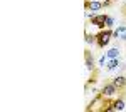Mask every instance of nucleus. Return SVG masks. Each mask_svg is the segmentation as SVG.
Returning <instances> with one entry per match:
<instances>
[{"label": "nucleus", "instance_id": "f257e3e1", "mask_svg": "<svg viewBox=\"0 0 126 112\" xmlns=\"http://www.w3.org/2000/svg\"><path fill=\"white\" fill-rule=\"evenodd\" d=\"M111 37H113V30L111 28H103L96 34V45L99 49H104V47L111 42Z\"/></svg>", "mask_w": 126, "mask_h": 112}, {"label": "nucleus", "instance_id": "f03ea898", "mask_svg": "<svg viewBox=\"0 0 126 112\" xmlns=\"http://www.w3.org/2000/svg\"><path fill=\"white\" fill-rule=\"evenodd\" d=\"M86 17L91 19V25L97 27L99 30L106 28V19H108L106 13H89V12H86Z\"/></svg>", "mask_w": 126, "mask_h": 112}, {"label": "nucleus", "instance_id": "7ed1b4c3", "mask_svg": "<svg viewBox=\"0 0 126 112\" xmlns=\"http://www.w3.org/2000/svg\"><path fill=\"white\" fill-rule=\"evenodd\" d=\"M118 92V87L113 82H109V84H104L103 85V89H101V94L104 95V97H113L114 94Z\"/></svg>", "mask_w": 126, "mask_h": 112}, {"label": "nucleus", "instance_id": "20e7f679", "mask_svg": "<svg viewBox=\"0 0 126 112\" xmlns=\"http://www.w3.org/2000/svg\"><path fill=\"white\" fill-rule=\"evenodd\" d=\"M84 7H86V10L89 12H96V10H101L104 9L103 7V2H97V0H84Z\"/></svg>", "mask_w": 126, "mask_h": 112}, {"label": "nucleus", "instance_id": "39448f33", "mask_svg": "<svg viewBox=\"0 0 126 112\" xmlns=\"http://www.w3.org/2000/svg\"><path fill=\"white\" fill-rule=\"evenodd\" d=\"M84 60H86V69L89 72H94L96 70V62H94V57H93V54L89 50L84 52Z\"/></svg>", "mask_w": 126, "mask_h": 112}, {"label": "nucleus", "instance_id": "423d86ee", "mask_svg": "<svg viewBox=\"0 0 126 112\" xmlns=\"http://www.w3.org/2000/svg\"><path fill=\"white\" fill-rule=\"evenodd\" d=\"M111 82L118 87V90H125L126 89V75H116V77H113Z\"/></svg>", "mask_w": 126, "mask_h": 112}, {"label": "nucleus", "instance_id": "0eeeda50", "mask_svg": "<svg viewBox=\"0 0 126 112\" xmlns=\"http://www.w3.org/2000/svg\"><path fill=\"white\" fill-rule=\"evenodd\" d=\"M121 65V62H119V59H109V62L106 64V70H114V69H118V67Z\"/></svg>", "mask_w": 126, "mask_h": 112}, {"label": "nucleus", "instance_id": "6e6552de", "mask_svg": "<svg viewBox=\"0 0 126 112\" xmlns=\"http://www.w3.org/2000/svg\"><path fill=\"white\" fill-rule=\"evenodd\" d=\"M123 109H125V100H123V99L114 100V104H113V111H123Z\"/></svg>", "mask_w": 126, "mask_h": 112}, {"label": "nucleus", "instance_id": "1a4fd4ad", "mask_svg": "<svg viewBox=\"0 0 126 112\" xmlns=\"http://www.w3.org/2000/svg\"><path fill=\"white\" fill-rule=\"evenodd\" d=\"M106 55H108V59H118L119 57V49H116V47L114 49H109Z\"/></svg>", "mask_w": 126, "mask_h": 112}, {"label": "nucleus", "instance_id": "9d476101", "mask_svg": "<svg viewBox=\"0 0 126 112\" xmlns=\"http://www.w3.org/2000/svg\"><path fill=\"white\" fill-rule=\"evenodd\" d=\"M84 37H86V44H96V35L94 34H89V32H84Z\"/></svg>", "mask_w": 126, "mask_h": 112}, {"label": "nucleus", "instance_id": "9b49d317", "mask_svg": "<svg viewBox=\"0 0 126 112\" xmlns=\"http://www.w3.org/2000/svg\"><path fill=\"white\" fill-rule=\"evenodd\" d=\"M113 27H114V19L108 15V19H106V28H113Z\"/></svg>", "mask_w": 126, "mask_h": 112}, {"label": "nucleus", "instance_id": "f8f14e48", "mask_svg": "<svg viewBox=\"0 0 126 112\" xmlns=\"http://www.w3.org/2000/svg\"><path fill=\"white\" fill-rule=\"evenodd\" d=\"M106 59H108V55H101V57H99V62H97V65H104Z\"/></svg>", "mask_w": 126, "mask_h": 112}, {"label": "nucleus", "instance_id": "ddd939ff", "mask_svg": "<svg viewBox=\"0 0 126 112\" xmlns=\"http://www.w3.org/2000/svg\"><path fill=\"white\" fill-rule=\"evenodd\" d=\"M119 40H123V42H126V32H123V34L119 35Z\"/></svg>", "mask_w": 126, "mask_h": 112}, {"label": "nucleus", "instance_id": "4468645a", "mask_svg": "<svg viewBox=\"0 0 126 112\" xmlns=\"http://www.w3.org/2000/svg\"><path fill=\"white\" fill-rule=\"evenodd\" d=\"M125 9H126V0H125Z\"/></svg>", "mask_w": 126, "mask_h": 112}]
</instances>
